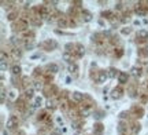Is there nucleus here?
Segmentation results:
<instances>
[{
  "label": "nucleus",
  "mask_w": 148,
  "mask_h": 135,
  "mask_svg": "<svg viewBox=\"0 0 148 135\" xmlns=\"http://www.w3.org/2000/svg\"><path fill=\"white\" fill-rule=\"evenodd\" d=\"M18 123H19V121H18V117H15V116H11V117L7 120V123H6V127L11 130V128H15V127H18Z\"/></svg>",
  "instance_id": "f257e3e1"
},
{
  "label": "nucleus",
  "mask_w": 148,
  "mask_h": 135,
  "mask_svg": "<svg viewBox=\"0 0 148 135\" xmlns=\"http://www.w3.org/2000/svg\"><path fill=\"white\" fill-rule=\"evenodd\" d=\"M107 77H108V73H107L106 70H100L96 80H97V83H99V84H103V83H106Z\"/></svg>",
  "instance_id": "f03ea898"
},
{
  "label": "nucleus",
  "mask_w": 148,
  "mask_h": 135,
  "mask_svg": "<svg viewBox=\"0 0 148 135\" xmlns=\"http://www.w3.org/2000/svg\"><path fill=\"white\" fill-rule=\"evenodd\" d=\"M137 39H140V40H147L148 39V32L144 30V29L139 30V32H137Z\"/></svg>",
  "instance_id": "7ed1b4c3"
},
{
  "label": "nucleus",
  "mask_w": 148,
  "mask_h": 135,
  "mask_svg": "<svg viewBox=\"0 0 148 135\" xmlns=\"http://www.w3.org/2000/svg\"><path fill=\"white\" fill-rule=\"evenodd\" d=\"M107 73H108V77L110 79H114V77H117V76H119V73H118V70L115 69V68H110L108 70H107Z\"/></svg>",
  "instance_id": "20e7f679"
},
{
  "label": "nucleus",
  "mask_w": 148,
  "mask_h": 135,
  "mask_svg": "<svg viewBox=\"0 0 148 135\" xmlns=\"http://www.w3.org/2000/svg\"><path fill=\"white\" fill-rule=\"evenodd\" d=\"M103 126L102 124H95L93 126V132H95V135H102V132H103Z\"/></svg>",
  "instance_id": "39448f33"
},
{
  "label": "nucleus",
  "mask_w": 148,
  "mask_h": 135,
  "mask_svg": "<svg viewBox=\"0 0 148 135\" xmlns=\"http://www.w3.org/2000/svg\"><path fill=\"white\" fill-rule=\"evenodd\" d=\"M118 81L121 83V84H125L127 81V75L125 72H121L119 73V76H118Z\"/></svg>",
  "instance_id": "423d86ee"
},
{
  "label": "nucleus",
  "mask_w": 148,
  "mask_h": 135,
  "mask_svg": "<svg viewBox=\"0 0 148 135\" xmlns=\"http://www.w3.org/2000/svg\"><path fill=\"white\" fill-rule=\"evenodd\" d=\"M111 97L114 98V99L121 98V97H122V90H121V88H115L114 91H113V95H111Z\"/></svg>",
  "instance_id": "0eeeda50"
},
{
  "label": "nucleus",
  "mask_w": 148,
  "mask_h": 135,
  "mask_svg": "<svg viewBox=\"0 0 148 135\" xmlns=\"http://www.w3.org/2000/svg\"><path fill=\"white\" fill-rule=\"evenodd\" d=\"M73 98H74V101L81 102L82 99H84V95H82L81 93H78V91H76V93H73Z\"/></svg>",
  "instance_id": "6e6552de"
},
{
  "label": "nucleus",
  "mask_w": 148,
  "mask_h": 135,
  "mask_svg": "<svg viewBox=\"0 0 148 135\" xmlns=\"http://www.w3.org/2000/svg\"><path fill=\"white\" fill-rule=\"evenodd\" d=\"M84 52H85L84 47L81 46V44H77V57H78V58H81V57L84 55Z\"/></svg>",
  "instance_id": "1a4fd4ad"
},
{
  "label": "nucleus",
  "mask_w": 148,
  "mask_h": 135,
  "mask_svg": "<svg viewBox=\"0 0 148 135\" xmlns=\"http://www.w3.org/2000/svg\"><path fill=\"white\" fill-rule=\"evenodd\" d=\"M132 75H133V76H140V75H141V69H140V68H137V66H134V68H132Z\"/></svg>",
  "instance_id": "9d476101"
},
{
  "label": "nucleus",
  "mask_w": 148,
  "mask_h": 135,
  "mask_svg": "<svg viewBox=\"0 0 148 135\" xmlns=\"http://www.w3.org/2000/svg\"><path fill=\"white\" fill-rule=\"evenodd\" d=\"M11 72H13V75H19V73H21V66L14 65V66L11 68Z\"/></svg>",
  "instance_id": "9b49d317"
},
{
  "label": "nucleus",
  "mask_w": 148,
  "mask_h": 135,
  "mask_svg": "<svg viewBox=\"0 0 148 135\" xmlns=\"http://www.w3.org/2000/svg\"><path fill=\"white\" fill-rule=\"evenodd\" d=\"M48 70H51L52 73H56L59 70V68H58V65H55V63H51V65L48 66Z\"/></svg>",
  "instance_id": "f8f14e48"
},
{
  "label": "nucleus",
  "mask_w": 148,
  "mask_h": 135,
  "mask_svg": "<svg viewBox=\"0 0 148 135\" xmlns=\"http://www.w3.org/2000/svg\"><path fill=\"white\" fill-rule=\"evenodd\" d=\"M69 70L71 73H77L78 72V66H77L76 63H71V65H69Z\"/></svg>",
  "instance_id": "ddd939ff"
},
{
  "label": "nucleus",
  "mask_w": 148,
  "mask_h": 135,
  "mask_svg": "<svg viewBox=\"0 0 148 135\" xmlns=\"http://www.w3.org/2000/svg\"><path fill=\"white\" fill-rule=\"evenodd\" d=\"M25 97L26 98H33V90L32 88H28L25 91Z\"/></svg>",
  "instance_id": "4468645a"
},
{
  "label": "nucleus",
  "mask_w": 148,
  "mask_h": 135,
  "mask_svg": "<svg viewBox=\"0 0 148 135\" xmlns=\"http://www.w3.org/2000/svg\"><path fill=\"white\" fill-rule=\"evenodd\" d=\"M118 131H119V132H121V134H123V132L126 131V126H125L123 123H121V124H119V126H118Z\"/></svg>",
  "instance_id": "2eb2a0df"
},
{
  "label": "nucleus",
  "mask_w": 148,
  "mask_h": 135,
  "mask_svg": "<svg viewBox=\"0 0 148 135\" xmlns=\"http://www.w3.org/2000/svg\"><path fill=\"white\" fill-rule=\"evenodd\" d=\"M62 58H63L64 61H67V62H70V61H71V55L69 54V52H64V54L62 55Z\"/></svg>",
  "instance_id": "dca6fc26"
},
{
  "label": "nucleus",
  "mask_w": 148,
  "mask_h": 135,
  "mask_svg": "<svg viewBox=\"0 0 148 135\" xmlns=\"http://www.w3.org/2000/svg\"><path fill=\"white\" fill-rule=\"evenodd\" d=\"M82 18H84V21H85V22H89L91 19H92V15H91L89 13H86V11H85V17H82Z\"/></svg>",
  "instance_id": "f3484780"
},
{
  "label": "nucleus",
  "mask_w": 148,
  "mask_h": 135,
  "mask_svg": "<svg viewBox=\"0 0 148 135\" xmlns=\"http://www.w3.org/2000/svg\"><path fill=\"white\" fill-rule=\"evenodd\" d=\"M41 105H42V98L37 97L36 98V103H34V106H41Z\"/></svg>",
  "instance_id": "a211bd4d"
},
{
  "label": "nucleus",
  "mask_w": 148,
  "mask_h": 135,
  "mask_svg": "<svg viewBox=\"0 0 148 135\" xmlns=\"http://www.w3.org/2000/svg\"><path fill=\"white\" fill-rule=\"evenodd\" d=\"M60 134H62V131L58 130V128H56V130H52V132H51V135H60Z\"/></svg>",
  "instance_id": "6ab92c4d"
},
{
  "label": "nucleus",
  "mask_w": 148,
  "mask_h": 135,
  "mask_svg": "<svg viewBox=\"0 0 148 135\" xmlns=\"http://www.w3.org/2000/svg\"><path fill=\"white\" fill-rule=\"evenodd\" d=\"M130 32H132L130 28H125V29H122V33H123V34H129Z\"/></svg>",
  "instance_id": "aec40b11"
},
{
  "label": "nucleus",
  "mask_w": 148,
  "mask_h": 135,
  "mask_svg": "<svg viewBox=\"0 0 148 135\" xmlns=\"http://www.w3.org/2000/svg\"><path fill=\"white\" fill-rule=\"evenodd\" d=\"M93 117H96V118H102L103 116H102V113H100V112H97V113L93 114Z\"/></svg>",
  "instance_id": "412c9836"
},
{
  "label": "nucleus",
  "mask_w": 148,
  "mask_h": 135,
  "mask_svg": "<svg viewBox=\"0 0 148 135\" xmlns=\"http://www.w3.org/2000/svg\"><path fill=\"white\" fill-rule=\"evenodd\" d=\"M34 88H41V83H40V81H36V84H34Z\"/></svg>",
  "instance_id": "4be33fe9"
},
{
  "label": "nucleus",
  "mask_w": 148,
  "mask_h": 135,
  "mask_svg": "<svg viewBox=\"0 0 148 135\" xmlns=\"http://www.w3.org/2000/svg\"><path fill=\"white\" fill-rule=\"evenodd\" d=\"M1 70H6V62H1Z\"/></svg>",
  "instance_id": "5701e85b"
},
{
  "label": "nucleus",
  "mask_w": 148,
  "mask_h": 135,
  "mask_svg": "<svg viewBox=\"0 0 148 135\" xmlns=\"http://www.w3.org/2000/svg\"><path fill=\"white\" fill-rule=\"evenodd\" d=\"M147 52H148V46H147Z\"/></svg>",
  "instance_id": "b1692460"
},
{
  "label": "nucleus",
  "mask_w": 148,
  "mask_h": 135,
  "mask_svg": "<svg viewBox=\"0 0 148 135\" xmlns=\"http://www.w3.org/2000/svg\"><path fill=\"white\" fill-rule=\"evenodd\" d=\"M147 70H148V69H147Z\"/></svg>",
  "instance_id": "393cba45"
}]
</instances>
